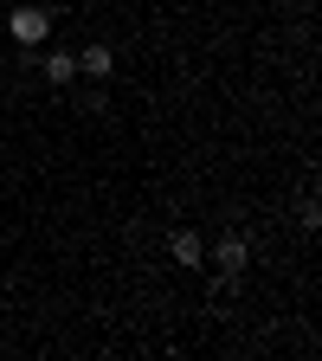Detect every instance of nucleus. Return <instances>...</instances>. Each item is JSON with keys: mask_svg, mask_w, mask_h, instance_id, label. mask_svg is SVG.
Wrapping results in <instances>:
<instances>
[{"mask_svg": "<svg viewBox=\"0 0 322 361\" xmlns=\"http://www.w3.org/2000/svg\"><path fill=\"white\" fill-rule=\"evenodd\" d=\"M7 32H13L20 45H39L45 32H52V13H45V7H13V13H7Z\"/></svg>", "mask_w": 322, "mask_h": 361, "instance_id": "f257e3e1", "label": "nucleus"}, {"mask_svg": "<svg viewBox=\"0 0 322 361\" xmlns=\"http://www.w3.org/2000/svg\"><path fill=\"white\" fill-rule=\"evenodd\" d=\"M245 258H252V252H245L239 233H225V239L213 245V264H219V278H225V284H239V278H245Z\"/></svg>", "mask_w": 322, "mask_h": 361, "instance_id": "f03ea898", "label": "nucleus"}, {"mask_svg": "<svg viewBox=\"0 0 322 361\" xmlns=\"http://www.w3.org/2000/svg\"><path fill=\"white\" fill-rule=\"evenodd\" d=\"M78 71L84 78H110L116 71V52H110V45H84V52H78Z\"/></svg>", "mask_w": 322, "mask_h": 361, "instance_id": "7ed1b4c3", "label": "nucleus"}, {"mask_svg": "<svg viewBox=\"0 0 322 361\" xmlns=\"http://www.w3.org/2000/svg\"><path fill=\"white\" fill-rule=\"evenodd\" d=\"M168 252H174V264H200V258H206L200 233H174V239H168Z\"/></svg>", "mask_w": 322, "mask_h": 361, "instance_id": "20e7f679", "label": "nucleus"}, {"mask_svg": "<svg viewBox=\"0 0 322 361\" xmlns=\"http://www.w3.org/2000/svg\"><path fill=\"white\" fill-rule=\"evenodd\" d=\"M45 78H52V84H71L78 78V52H45Z\"/></svg>", "mask_w": 322, "mask_h": 361, "instance_id": "39448f33", "label": "nucleus"}]
</instances>
